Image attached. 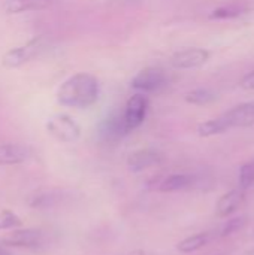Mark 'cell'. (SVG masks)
<instances>
[{
    "label": "cell",
    "mask_w": 254,
    "mask_h": 255,
    "mask_svg": "<svg viewBox=\"0 0 254 255\" xmlns=\"http://www.w3.org/2000/svg\"><path fill=\"white\" fill-rule=\"evenodd\" d=\"M99 99V82L90 73H76L66 79L58 91L57 100L66 108L85 109L93 106Z\"/></svg>",
    "instance_id": "obj_1"
},
{
    "label": "cell",
    "mask_w": 254,
    "mask_h": 255,
    "mask_svg": "<svg viewBox=\"0 0 254 255\" xmlns=\"http://www.w3.org/2000/svg\"><path fill=\"white\" fill-rule=\"evenodd\" d=\"M46 49V42L43 37L33 39L27 42L25 45L16 46L9 49L3 57H1V64L6 69H16L24 66L25 63H30L33 58L39 57L43 51Z\"/></svg>",
    "instance_id": "obj_2"
},
{
    "label": "cell",
    "mask_w": 254,
    "mask_h": 255,
    "mask_svg": "<svg viewBox=\"0 0 254 255\" xmlns=\"http://www.w3.org/2000/svg\"><path fill=\"white\" fill-rule=\"evenodd\" d=\"M46 130L57 140L66 142V143L78 140L79 134H81V128H79L78 123L75 120H72L69 115H64V114L52 115L46 121Z\"/></svg>",
    "instance_id": "obj_3"
},
{
    "label": "cell",
    "mask_w": 254,
    "mask_h": 255,
    "mask_svg": "<svg viewBox=\"0 0 254 255\" xmlns=\"http://www.w3.org/2000/svg\"><path fill=\"white\" fill-rule=\"evenodd\" d=\"M147 111H148V97L145 94L138 93L127 100L126 109L123 112V118L129 131L138 128L144 123L147 117Z\"/></svg>",
    "instance_id": "obj_4"
},
{
    "label": "cell",
    "mask_w": 254,
    "mask_h": 255,
    "mask_svg": "<svg viewBox=\"0 0 254 255\" xmlns=\"http://www.w3.org/2000/svg\"><path fill=\"white\" fill-rule=\"evenodd\" d=\"M0 244L6 247H13V248L36 250L43 244V233L34 229L13 230L12 233L3 236L0 239Z\"/></svg>",
    "instance_id": "obj_5"
},
{
    "label": "cell",
    "mask_w": 254,
    "mask_h": 255,
    "mask_svg": "<svg viewBox=\"0 0 254 255\" xmlns=\"http://www.w3.org/2000/svg\"><path fill=\"white\" fill-rule=\"evenodd\" d=\"M165 73L157 67H147L142 69L133 79H132V88L141 91V93H153L157 91L160 87L165 85Z\"/></svg>",
    "instance_id": "obj_6"
},
{
    "label": "cell",
    "mask_w": 254,
    "mask_h": 255,
    "mask_svg": "<svg viewBox=\"0 0 254 255\" xmlns=\"http://www.w3.org/2000/svg\"><path fill=\"white\" fill-rule=\"evenodd\" d=\"M210 58V52L202 48H187L172 55L171 64L175 69H195L205 64Z\"/></svg>",
    "instance_id": "obj_7"
},
{
    "label": "cell",
    "mask_w": 254,
    "mask_h": 255,
    "mask_svg": "<svg viewBox=\"0 0 254 255\" xmlns=\"http://www.w3.org/2000/svg\"><path fill=\"white\" fill-rule=\"evenodd\" d=\"M228 130L232 127H250L254 124V102L238 105L222 115Z\"/></svg>",
    "instance_id": "obj_8"
},
{
    "label": "cell",
    "mask_w": 254,
    "mask_h": 255,
    "mask_svg": "<svg viewBox=\"0 0 254 255\" xmlns=\"http://www.w3.org/2000/svg\"><path fill=\"white\" fill-rule=\"evenodd\" d=\"M31 155V149L21 143L0 145V166H15L25 163Z\"/></svg>",
    "instance_id": "obj_9"
},
{
    "label": "cell",
    "mask_w": 254,
    "mask_h": 255,
    "mask_svg": "<svg viewBox=\"0 0 254 255\" xmlns=\"http://www.w3.org/2000/svg\"><path fill=\"white\" fill-rule=\"evenodd\" d=\"M162 155L154 149H139L132 152L127 158V166L132 172H142L159 164Z\"/></svg>",
    "instance_id": "obj_10"
},
{
    "label": "cell",
    "mask_w": 254,
    "mask_h": 255,
    "mask_svg": "<svg viewBox=\"0 0 254 255\" xmlns=\"http://www.w3.org/2000/svg\"><path fill=\"white\" fill-rule=\"evenodd\" d=\"M243 202H244V190H241V188L232 190L219 199L216 212L220 218L229 217V215L235 214V211L241 206Z\"/></svg>",
    "instance_id": "obj_11"
},
{
    "label": "cell",
    "mask_w": 254,
    "mask_h": 255,
    "mask_svg": "<svg viewBox=\"0 0 254 255\" xmlns=\"http://www.w3.org/2000/svg\"><path fill=\"white\" fill-rule=\"evenodd\" d=\"M129 130L126 127L124 118L120 114H112L109 115L102 124H100V134L102 137H105L106 140H114V139H120L124 134H127Z\"/></svg>",
    "instance_id": "obj_12"
},
{
    "label": "cell",
    "mask_w": 254,
    "mask_h": 255,
    "mask_svg": "<svg viewBox=\"0 0 254 255\" xmlns=\"http://www.w3.org/2000/svg\"><path fill=\"white\" fill-rule=\"evenodd\" d=\"M195 182V178L192 175H186V173H174L169 175L166 178H163L159 184H157V191L159 193H175V191H181L186 188H190Z\"/></svg>",
    "instance_id": "obj_13"
},
{
    "label": "cell",
    "mask_w": 254,
    "mask_h": 255,
    "mask_svg": "<svg viewBox=\"0 0 254 255\" xmlns=\"http://www.w3.org/2000/svg\"><path fill=\"white\" fill-rule=\"evenodd\" d=\"M51 3L52 0H7L3 7L6 13H22L30 10H42Z\"/></svg>",
    "instance_id": "obj_14"
},
{
    "label": "cell",
    "mask_w": 254,
    "mask_h": 255,
    "mask_svg": "<svg viewBox=\"0 0 254 255\" xmlns=\"http://www.w3.org/2000/svg\"><path fill=\"white\" fill-rule=\"evenodd\" d=\"M210 241H211L210 233H199V235H195V236H190V238L181 241L177 245V250L180 253L190 254V253H195V251H199L201 248H204Z\"/></svg>",
    "instance_id": "obj_15"
},
{
    "label": "cell",
    "mask_w": 254,
    "mask_h": 255,
    "mask_svg": "<svg viewBox=\"0 0 254 255\" xmlns=\"http://www.w3.org/2000/svg\"><path fill=\"white\" fill-rule=\"evenodd\" d=\"M61 200V194L57 191H39L30 197L28 205L31 208H51Z\"/></svg>",
    "instance_id": "obj_16"
},
{
    "label": "cell",
    "mask_w": 254,
    "mask_h": 255,
    "mask_svg": "<svg viewBox=\"0 0 254 255\" xmlns=\"http://www.w3.org/2000/svg\"><path fill=\"white\" fill-rule=\"evenodd\" d=\"M225 131H228V127H226V124H225L222 117L214 118V120H208V121L202 123L198 127V133L202 137L216 136V134H220V133H225Z\"/></svg>",
    "instance_id": "obj_17"
},
{
    "label": "cell",
    "mask_w": 254,
    "mask_h": 255,
    "mask_svg": "<svg viewBox=\"0 0 254 255\" xmlns=\"http://www.w3.org/2000/svg\"><path fill=\"white\" fill-rule=\"evenodd\" d=\"M216 99V94L208 90V88H196V90H192L186 94V100L187 103L190 105H196V106H204V105H208L211 103L213 100Z\"/></svg>",
    "instance_id": "obj_18"
},
{
    "label": "cell",
    "mask_w": 254,
    "mask_h": 255,
    "mask_svg": "<svg viewBox=\"0 0 254 255\" xmlns=\"http://www.w3.org/2000/svg\"><path fill=\"white\" fill-rule=\"evenodd\" d=\"M246 224V217H237V218H232L229 221H226L220 230H219V236L220 238H226V236H231L237 232H240Z\"/></svg>",
    "instance_id": "obj_19"
},
{
    "label": "cell",
    "mask_w": 254,
    "mask_h": 255,
    "mask_svg": "<svg viewBox=\"0 0 254 255\" xmlns=\"http://www.w3.org/2000/svg\"><path fill=\"white\" fill-rule=\"evenodd\" d=\"M254 187V161L244 164L240 170V188L249 190Z\"/></svg>",
    "instance_id": "obj_20"
},
{
    "label": "cell",
    "mask_w": 254,
    "mask_h": 255,
    "mask_svg": "<svg viewBox=\"0 0 254 255\" xmlns=\"http://www.w3.org/2000/svg\"><path fill=\"white\" fill-rule=\"evenodd\" d=\"M21 226V220L16 214L10 211H1L0 212V232L12 230Z\"/></svg>",
    "instance_id": "obj_21"
},
{
    "label": "cell",
    "mask_w": 254,
    "mask_h": 255,
    "mask_svg": "<svg viewBox=\"0 0 254 255\" xmlns=\"http://www.w3.org/2000/svg\"><path fill=\"white\" fill-rule=\"evenodd\" d=\"M241 13H243V10L237 6H223V7H217L216 10H213V13L210 16L213 19H231Z\"/></svg>",
    "instance_id": "obj_22"
},
{
    "label": "cell",
    "mask_w": 254,
    "mask_h": 255,
    "mask_svg": "<svg viewBox=\"0 0 254 255\" xmlns=\"http://www.w3.org/2000/svg\"><path fill=\"white\" fill-rule=\"evenodd\" d=\"M241 87H243L244 90H254V70L243 78Z\"/></svg>",
    "instance_id": "obj_23"
},
{
    "label": "cell",
    "mask_w": 254,
    "mask_h": 255,
    "mask_svg": "<svg viewBox=\"0 0 254 255\" xmlns=\"http://www.w3.org/2000/svg\"><path fill=\"white\" fill-rule=\"evenodd\" d=\"M0 255H7V253L3 250V247H1V245H0Z\"/></svg>",
    "instance_id": "obj_24"
}]
</instances>
